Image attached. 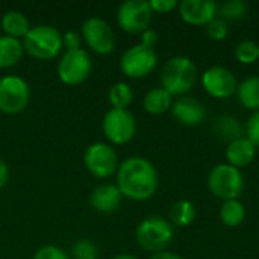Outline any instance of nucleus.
Segmentation results:
<instances>
[{"label":"nucleus","instance_id":"f257e3e1","mask_svg":"<svg viewBox=\"0 0 259 259\" xmlns=\"http://www.w3.org/2000/svg\"><path fill=\"white\" fill-rule=\"evenodd\" d=\"M117 187L131 200H149L158 190V171L146 158L132 156L118 165Z\"/></svg>","mask_w":259,"mask_h":259},{"label":"nucleus","instance_id":"f03ea898","mask_svg":"<svg viewBox=\"0 0 259 259\" xmlns=\"http://www.w3.org/2000/svg\"><path fill=\"white\" fill-rule=\"evenodd\" d=\"M197 82V67L188 56L170 58L161 73V83L171 96H184Z\"/></svg>","mask_w":259,"mask_h":259},{"label":"nucleus","instance_id":"7ed1b4c3","mask_svg":"<svg viewBox=\"0 0 259 259\" xmlns=\"http://www.w3.org/2000/svg\"><path fill=\"white\" fill-rule=\"evenodd\" d=\"M135 238L140 247L147 252L152 253L164 252L175 238L173 225L167 219L159 215L146 217L138 225L135 231Z\"/></svg>","mask_w":259,"mask_h":259},{"label":"nucleus","instance_id":"20e7f679","mask_svg":"<svg viewBox=\"0 0 259 259\" xmlns=\"http://www.w3.org/2000/svg\"><path fill=\"white\" fill-rule=\"evenodd\" d=\"M24 49L38 61L53 59L62 49V35L58 29L47 24L30 27L24 38Z\"/></svg>","mask_w":259,"mask_h":259},{"label":"nucleus","instance_id":"39448f33","mask_svg":"<svg viewBox=\"0 0 259 259\" xmlns=\"http://www.w3.org/2000/svg\"><path fill=\"white\" fill-rule=\"evenodd\" d=\"M208 188L215 197L222 199L223 202L234 200L238 199L244 190V176L241 170L229 165L228 162L217 164L209 171Z\"/></svg>","mask_w":259,"mask_h":259},{"label":"nucleus","instance_id":"423d86ee","mask_svg":"<svg viewBox=\"0 0 259 259\" xmlns=\"http://www.w3.org/2000/svg\"><path fill=\"white\" fill-rule=\"evenodd\" d=\"M30 99V90L24 79L18 76H5L0 79V112L8 115L20 114L26 109Z\"/></svg>","mask_w":259,"mask_h":259},{"label":"nucleus","instance_id":"0eeeda50","mask_svg":"<svg viewBox=\"0 0 259 259\" xmlns=\"http://www.w3.org/2000/svg\"><path fill=\"white\" fill-rule=\"evenodd\" d=\"M158 64V55L155 49H150L147 46L135 44L129 47L120 61V68L121 71L131 77V79H141L149 76Z\"/></svg>","mask_w":259,"mask_h":259},{"label":"nucleus","instance_id":"6e6552de","mask_svg":"<svg viewBox=\"0 0 259 259\" xmlns=\"http://www.w3.org/2000/svg\"><path fill=\"white\" fill-rule=\"evenodd\" d=\"M91 68V58L83 49L67 50L58 64V77L65 85L76 87L88 79Z\"/></svg>","mask_w":259,"mask_h":259},{"label":"nucleus","instance_id":"1a4fd4ad","mask_svg":"<svg viewBox=\"0 0 259 259\" xmlns=\"http://www.w3.org/2000/svg\"><path fill=\"white\" fill-rule=\"evenodd\" d=\"M153 11L146 0H127L120 5L117 12V21L120 27L132 35L143 33L149 29Z\"/></svg>","mask_w":259,"mask_h":259},{"label":"nucleus","instance_id":"9d476101","mask_svg":"<svg viewBox=\"0 0 259 259\" xmlns=\"http://www.w3.org/2000/svg\"><path fill=\"white\" fill-rule=\"evenodd\" d=\"M137 132L134 115L127 109H111L103 117V134L112 144H127Z\"/></svg>","mask_w":259,"mask_h":259},{"label":"nucleus","instance_id":"9b49d317","mask_svg":"<svg viewBox=\"0 0 259 259\" xmlns=\"http://www.w3.org/2000/svg\"><path fill=\"white\" fill-rule=\"evenodd\" d=\"M83 162L87 170L100 179L109 178L118 170V156L106 143L91 144L83 155Z\"/></svg>","mask_w":259,"mask_h":259},{"label":"nucleus","instance_id":"f8f14e48","mask_svg":"<svg viewBox=\"0 0 259 259\" xmlns=\"http://www.w3.org/2000/svg\"><path fill=\"white\" fill-rule=\"evenodd\" d=\"M82 38L88 44V47L99 53V55H108L115 47V35L103 18L91 17L83 21L82 24Z\"/></svg>","mask_w":259,"mask_h":259},{"label":"nucleus","instance_id":"ddd939ff","mask_svg":"<svg viewBox=\"0 0 259 259\" xmlns=\"http://www.w3.org/2000/svg\"><path fill=\"white\" fill-rule=\"evenodd\" d=\"M202 85L203 90L215 99H229L238 90L235 74L223 65H212L206 68L202 74Z\"/></svg>","mask_w":259,"mask_h":259},{"label":"nucleus","instance_id":"4468645a","mask_svg":"<svg viewBox=\"0 0 259 259\" xmlns=\"http://www.w3.org/2000/svg\"><path fill=\"white\" fill-rule=\"evenodd\" d=\"M219 3L212 0H182L178 6L181 18L191 26H206L217 18Z\"/></svg>","mask_w":259,"mask_h":259},{"label":"nucleus","instance_id":"2eb2a0df","mask_svg":"<svg viewBox=\"0 0 259 259\" xmlns=\"http://www.w3.org/2000/svg\"><path fill=\"white\" fill-rule=\"evenodd\" d=\"M170 111L173 118L179 124L188 127L202 124L206 117V109L203 103L194 97H179L176 102H173Z\"/></svg>","mask_w":259,"mask_h":259},{"label":"nucleus","instance_id":"dca6fc26","mask_svg":"<svg viewBox=\"0 0 259 259\" xmlns=\"http://www.w3.org/2000/svg\"><path fill=\"white\" fill-rule=\"evenodd\" d=\"M256 146L246 137L241 135L237 140L228 143L226 150H225V156L229 165L235 167V168H244L249 164H252L256 158Z\"/></svg>","mask_w":259,"mask_h":259},{"label":"nucleus","instance_id":"f3484780","mask_svg":"<svg viewBox=\"0 0 259 259\" xmlns=\"http://www.w3.org/2000/svg\"><path fill=\"white\" fill-rule=\"evenodd\" d=\"M121 197H123V194L117 185L105 184V185L97 187L91 193L90 203H91L93 209L108 214V212H114L120 206Z\"/></svg>","mask_w":259,"mask_h":259},{"label":"nucleus","instance_id":"a211bd4d","mask_svg":"<svg viewBox=\"0 0 259 259\" xmlns=\"http://www.w3.org/2000/svg\"><path fill=\"white\" fill-rule=\"evenodd\" d=\"M144 109L152 115H162L171 109L173 96L162 87H155L149 90L143 100Z\"/></svg>","mask_w":259,"mask_h":259},{"label":"nucleus","instance_id":"6ab92c4d","mask_svg":"<svg viewBox=\"0 0 259 259\" xmlns=\"http://www.w3.org/2000/svg\"><path fill=\"white\" fill-rule=\"evenodd\" d=\"M2 29L6 33V36L20 39L26 38V35L30 30V26L24 14H21L20 11H8L2 17Z\"/></svg>","mask_w":259,"mask_h":259},{"label":"nucleus","instance_id":"aec40b11","mask_svg":"<svg viewBox=\"0 0 259 259\" xmlns=\"http://www.w3.org/2000/svg\"><path fill=\"white\" fill-rule=\"evenodd\" d=\"M237 96L246 109L253 112L259 111V76H250L238 83Z\"/></svg>","mask_w":259,"mask_h":259},{"label":"nucleus","instance_id":"412c9836","mask_svg":"<svg viewBox=\"0 0 259 259\" xmlns=\"http://www.w3.org/2000/svg\"><path fill=\"white\" fill-rule=\"evenodd\" d=\"M24 53V46L20 39L11 36H0V68L15 65Z\"/></svg>","mask_w":259,"mask_h":259},{"label":"nucleus","instance_id":"4be33fe9","mask_svg":"<svg viewBox=\"0 0 259 259\" xmlns=\"http://www.w3.org/2000/svg\"><path fill=\"white\" fill-rule=\"evenodd\" d=\"M246 220V208L238 199L226 200L220 208V222L228 228H237Z\"/></svg>","mask_w":259,"mask_h":259},{"label":"nucleus","instance_id":"5701e85b","mask_svg":"<svg viewBox=\"0 0 259 259\" xmlns=\"http://www.w3.org/2000/svg\"><path fill=\"white\" fill-rule=\"evenodd\" d=\"M214 131H215V135L222 141H228V143L241 137V132H243L240 121L232 115H220L215 120Z\"/></svg>","mask_w":259,"mask_h":259},{"label":"nucleus","instance_id":"b1692460","mask_svg":"<svg viewBox=\"0 0 259 259\" xmlns=\"http://www.w3.org/2000/svg\"><path fill=\"white\" fill-rule=\"evenodd\" d=\"M196 219V206L190 200H179L170 209V223L185 228L190 226Z\"/></svg>","mask_w":259,"mask_h":259},{"label":"nucleus","instance_id":"393cba45","mask_svg":"<svg viewBox=\"0 0 259 259\" xmlns=\"http://www.w3.org/2000/svg\"><path fill=\"white\" fill-rule=\"evenodd\" d=\"M108 100L112 105V109H126L132 103V100H134V91L124 82L114 83L109 88Z\"/></svg>","mask_w":259,"mask_h":259},{"label":"nucleus","instance_id":"a878e982","mask_svg":"<svg viewBox=\"0 0 259 259\" xmlns=\"http://www.w3.org/2000/svg\"><path fill=\"white\" fill-rule=\"evenodd\" d=\"M247 14V5L243 0H228L219 5L217 8V17L229 21H240Z\"/></svg>","mask_w":259,"mask_h":259},{"label":"nucleus","instance_id":"bb28decb","mask_svg":"<svg viewBox=\"0 0 259 259\" xmlns=\"http://www.w3.org/2000/svg\"><path fill=\"white\" fill-rule=\"evenodd\" d=\"M235 58L244 65H252L259 61V46L255 41H241L235 47Z\"/></svg>","mask_w":259,"mask_h":259},{"label":"nucleus","instance_id":"cd10ccee","mask_svg":"<svg viewBox=\"0 0 259 259\" xmlns=\"http://www.w3.org/2000/svg\"><path fill=\"white\" fill-rule=\"evenodd\" d=\"M206 33L211 39L214 41H223L228 38L229 33V26L225 20L222 18H214L209 24H206Z\"/></svg>","mask_w":259,"mask_h":259},{"label":"nucleus","instance_id":"c85d7f7f","mask_svg":"<svg viewBox=\"0 0 259 259\" xmlns=\"http://www.w3.org/2000/svg\"><path fill=\"white\" fill-rule=\"evenodd\" d=\"M73 253L76 259H96L97 258V250L91 241H79L76 243Z\"/></svg>","mask_w":259,"mask_h":259},{"label":"nucleus","instance_id":"c756f323","mask_svg":"<svg viewBox=\"0 0 259 259\" xmlns=\"http://www.w3.org/2000/svg\"><path fill=\"white\" fill-rule=\"evenodd\" d=\"M246 137L259 149V111L253 112L246 124Z\"/></svg>","mask_w":259,"mask_h":259},{"label":"nucleus","instance_id":"7c9ffc66","mask_svg":"<svg viewBox=\"0 0 259 259\" xmlns=\"http://www.w3.org/2000/svg\"><path fill=\"white\" fill-rule=\"evenodd\" d=\"M33 259H68L64 250H61L59 247L55 246H46L41 247L35 255Z\"/></svg>","mask_w":259,"mask_h":259},{"label":"nucleus","instance_id":"2f4dec72","mask_svg":"<svg viewBox=\"0 0 259 259\" xmlns=\"http://www.w3.org/2000/svg\"><path fill=\"white\" fill-rule=\"evenodd\" d=\"M150 8L153 12H159V14H168L171 12L175 8L179 6V3L176 0H150Z\"/></svg>","mask_w":259,"mask_h":259},{"label":"nucleus","instance_id":"473e14b6","mask_svg":"<svg viewBox=\"0 0 259 259\" xmlns=\"http://www.w3.org/2000/svg\"><path fill=\"white\" fill-rule=\"evenodd\" d=\"M82 44V35L77 32L68 30L62 35V46L67 47V50H79Z\"/></svg>","mask_w":259,"mask_h":259},{"label":"nucleus","instance_id":"72a5a7b5","mask_svg":"<svg viewBox=\"0 0 259 259\" xmlns=\"http://www.w3.org/2000/svg\"><path fill=\"white\" fill-rule=\"evenodd\" d=\"M158 38H159L158 32L149 27L147 30H144V32L141 33V44H143V46H147V47H150V49H155V46H156V42H158Z\"/></svg>","mask_w":259,"mask_h":259},{"label":"nucleus","instance_id":"f704fd0d","mask_svg":"<svg viewBox=\"0 0 259 259\" xmlns=\"http://www.w3.org/2000/svg\"><path fill=\"white\" fill-rule=\"evenodd\" d=\"M8 176H9V171H8V165L5 164V161L0 158V188L5 187V184L8 182Z\"/></svg>","mask_w":259,"mask_h":259},{"label":"nucleus","instance_id":"c9c22d12","mask_svg":"<svg viewBox=\"0 0 259 259\" xmlns=\"http://www.w3.org/2000/svg\"><path fill=\"white\" fill-rule=\"evenodd\" d=\"M150 259H182L178 253H173V252H168V250H164V252H159V253H153Z\"/></svg>","mask_w":259,"mask_h":259},{"label":"nucleus","instance_id":"e433bc0d","mask_svg":"<svg viewBox=\"0 0 259 259\" xmlns=\"http://www.w3.org/2000/svg\"><path fill=\"white\" fill-rule=\"evenodd\" d=\"M114 259H138V258H135V256H132V255H118V256H115Z\"/></svg>","mask_w":259,"mask_h":259},{"label":"nucleus","instance_id":"4c0bfd02","mask_svg":"<svg viewBox=\"0 0 259 259\" xmlns=\"http://www.w3.org/2000/svg\"><path fill=\"white\" fill-rule=\"evenodd\" d=\"M258 46H259V44H258Z\"/></svg>","mask_w":259,"mask_h":259}]
</instances>
